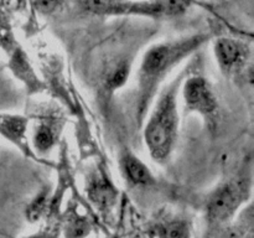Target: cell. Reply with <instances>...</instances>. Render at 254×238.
<instances>
[{
    "instance_id": "obj_8",
    "label": "cell",
    "mask_w": 254,
    "mask_h": 238,
    "mask_svg": "<svg viewBox=\"0 0 254 238\" xmlns=\"http://www.w3.org/2000/svg\"><path fill=\"white\" fill-rule=\"evenodd\" d=\"M119 169L127 182L133 186H150L155 182L148 165L128 149L122 151L119 156Z\"/></svg>"
},
{
    "instance_id": "obj_2",
    "label": "cell",
    "mask_w": 254,
    "mask_h": 238,
    "mask_svg": "<svg viewBox=\"0 0 254 238\" xmlns=\"http://www.w3.org/2000/svg\"><path fill=\"white\" fill-rule=\"evenodd\" d=\"M180 79L174 81L161 92L144 128L146 148L153 160L159 164L169 160L178 139V96Z\"/></svg>"
},
{
    "instance_id": "obj_16",
    "label": "cell",
    "mask_w": 254,
    "mask_h": 238,
    "mask_svg": "<svg viewBox=\"0 0 254 238\" xmlns=\"http://www.w3.org/2000/svg\"><path fill=\"white\" fill-rule=\"evenodd\" d=\"M27 238H57V233L55 231H41V232L36 233V235H32Z\"/></svg>"
},
{
    "instance_id": "obj_1",
    "label": "cell",
    "mask_w": 254,
    "mask_h": 238,
    "mask_svg": "<svg viewBox=\"0 0 254 238\" xmlns=\"http://www.w3.org/2000/svg\"><path fill=\"white\" fill-rule=\"evenodd\" d=\"M206 39L207 37L205 35H192L183 39L159 42L146 50L136 73L138 102L135 116L139 121L143 120L154 94L168 74L206 42Z\"/></svg>"
},
{
    "instance_id": "obj_11",
    "label": "cell",
    "mask_w": 254,
    "mask_h": 238,
    "mask_svg": "<svg viewBox=\"0 0 254 238\" xmlns=\"http://www.w3.org/2000/svg\"><path fill=\"white\" fill-rule=\"evenodd\" d=\"M10 67L20 79L26 82L29 88L37 91L41 87V83L37 81V77L35 76L29 61L25 59V55L24 52H21V50H15L14 51V55L11 56V61H10Z\"/></svg>"
},
{
    "instance_id": "obj_3",
    "label": "cell",
    "mask_w": 254,
    "mask_h": 238,
    "mask_svg": "<svg viewBox=\"0 0 254 238\" xmlns=\"http://www.w3.org/2000/svg\"><path fill=\"white\" fill-rule=\"evenodd\" d=\"M250 192V178L236 176L218 185L207 200L208 220L215 225L227 222Z\"/></svg>"
},
{
    "instance_id": "obj_6",
    "label": "cell",
    "mask_w": 254,
    "mask_h": 238,
    "mask_svg": "<svg viewBox=\"0 0 254 238\" xmlns=\"http://www.w3.org/2000/svg\"><path fill=\"white\" fill-rule=\"evenodd\" d=\"M213 54L223 73L227 76H233L242 71L243 67H246L250 56V50L245 44L237 40L222 37L215 42Z\"/></svg>"
},
{
    "instance_id": "obj_4",
    "label": "cell",
    "mask_w": 254,
    "mask_h": 238,
    "mask_svg": "<svg viewBox=\"0 0 254 238\" xmlns=\"http://www.w3.org/2000/svg\"><path fill=\"white\" fill-rule=\"evenodd\" d=\"M184 107L189 113H196L208 123H215L218 102L212 86L203 76H191L183 84Z\"/></svg>"
},
{
    "instance_id": "obj_12",
    "label": "cell",
    "mask_w": 254,
    "mask_h": 238,
    "mask_svg": "<svg viewBox=\"0 0 254 238\" xmlns=\"http://www.w3.org/2000/svg\"><path fill=\"white\" fill-rule=\"evenodd\" d=\"M158 238H190V228L183 220H173L156 228Z\"/></svg>"
},
{
    "instance_id": "obj_7",
    "label": "cell",
    "mask_w": 254,
    "mask_h": 238,
    "mask_svg": "<svg viewBox=\"0 0 254 238\" xmlns=\"http://www.w3.org/2000/svg\"><path fill=\"white\" fill-rule=\"evenodd\" d=\"M87 193L97 207L109 208L117 200V190L103 170L91 171L87 176Z\"/></svg>"
},
{
    "instance_id": "obj_9",
    "label": "cell",
    "mask_w": 254,
    "mask_h": 238,
    "mask_svg": "<svg viewBox=\"0 0 254 238\" xmlns=\"http://www.w3.org/2000/svg\"><path fill=\"white\" fill-rule=\"evenodd\" d=\"M27 119L19 114H0V135L30 154L26 143Z\"/></svg>"
},
{
    "instance_id": "obj_10",
    "label": "cell",
    "mask_w": 254,
    "mask_h": 238,
    "mask_svg": "<svg viewBox=\"0 0 254 238\" xmlns=\"http://www.w3.org/2000/svg\"><path fill=\"white\" fill-rule=\"evenodd\" d=\"M59 136L57 124L49 119L46 121H40L32 133V145L39 153H49L56 144Z\"/></svg>"
},
{
    "instance_id": "obj_5",
    "label": "cell",
    "mask_w": 254,
    "mask_h": 238,
    "mask_svg": "<svg viewBox=\"0 0 254 238\" xmlns=\"http://www.w3.org/2000/svg\"><path fill=\"white\" fill-rule=\"evenodd\" d=\"M190 5V0H143L124 1L117 0L114 15H143L150 17H169L183 14Z\"/></svg>"
},
{
    "instance_id": "obj_13",
    "label": "cell",
    "mask_w": 254,
    "mask_h": 238,
    "mask_svg": "<svg viewBox=\"0 0 254 238\" xmlns=\"http://www.w3.org/2000/svg\"><path fill=\"white\" fill-rule=\"evenodd\" d=\"M50 201V191L49 190H42L31 202L29 203L26 208V217L29 218V221L35 222V221H39L40 218L44 216V213L46 212L47 206H49Z\"/></svg>"
},
{
    "instance_id": "obj_14",
    "label": "cell",
    "mask_w": 254,
    "mask_h": 238,
    "mask_svg": "<svg viewBox=\"0 0 254 238\" xmlns=\"http://www.w3.org/2000/svg\"><path fill=\"white\" fill-rule=\"evenodd\" d=\"M91 231V225L84 217H73L68 218L64 227V235L67 238H84Z\"/></svg>"
},
{
    "instance_id": "obj_15",
    "label": "cell",
    "mask_w": 254,
    "mask_h": 238,
    "mask_svg": "<svg viewBox=\"0 0 254 238\" xmlns=\"http://www.w3.org/2000/svg\"><path fill=\"white\" fill-rule=\"evenodd\" d=\"M64 1V0H35V5L44 14H50L59 9Z\"/></svg>"
}]
</instances>
